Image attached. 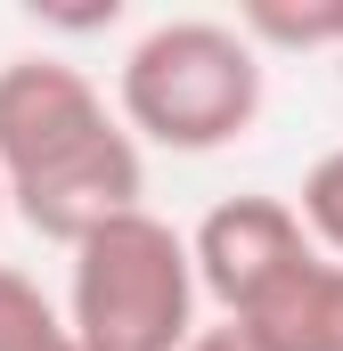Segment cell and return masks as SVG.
<instances>
[{
  "label": "cell",
  "mask_w": 343,
  "mask_h": 351,
  "mask_svg": "<svg viewBox=\"0 0 343 351\" xmlns=\"http://www.w3.org/2000/svg\"><path fill=\"white\" fill-rule=\"evenodd\" d=\"M180 351H254V343H246L237 327H196V335H188Z\"/></svg>",
  "instance_id": "cell-8"
},
{
  "label": "cell",
  "mask_w": 343,
  "mask_h": 351,
  "mask_svg": "<svg viewBox=\"0 0 343 351\" xmlns=\"http://www.w3.org/2000/svg\"><path fill=\"white\" fill-rule=\"evenodd\" d=\"M311 254H319V245H311V229L294 221V204H286V196H261V188L221 196V204L196 221V237H188L196 294H213L229 327L254 319V311L311 262Z\"/></svg>",
  "instance_id": "cell-4"
},
{
  "label": "cell",
  "mask_w": 343,
  "mask_h": 351,
  "mask_svg": "<svg viewBox=\"0 0 343 351\" xmlns=\"http://www.w3.org/2000/svg\"><path fill=\"white\" fill-rule=\"evenodd\" d=\"M0 196L33 237H49L66 254L90 229L139 213L147 156L106 114V98L82 66H66V58L0 66Z\"/></svg>",
  "instance_id": "cell-1"
},
{
  "label": "cell",
  "mask_w": 343,
  "mask_h": 351,
  "mask_svg": "<svg viewBox=\"0 0 343 351\" xmlns=\"http://www.w3.org/2000/svg\"><path fill=\"white\" fill-rule=\"evenodd\" d=\"M229 327V319H221ZM237 335L254 351H343V262L311 254L254 319H237Z\"/></svg>",
  "instance_id": "cell-5"
},
{
  "label": "cell",
  "mask_w": 343,
  "mask_h": 351,
  "mask_svg": "<svg viewBox=\"0 0 343 351\" xmlns=\"http://www.w3.org/2000/svg\"><path fill=\"white\" fill-rule=\"evenodd\" d=\"M0 213H8V196H0Z\"/></svg>",
  "instance_id": "cell-9"
},
{
  "label": "cell",
  "mask_w": 343,
  "mask_h": 351,
  "mask_svg": "<svg viewBox=\"0 0 343 351\" xmlns=\"http://www.w3.org/2000/svg\"><path fill=\"white\" fill-rule=\"evenodd\" d=\"M196 302L204 294L188 269V237L147 204L74 245L66 327L82 351H180L196 335Z\"/></svg>",
  "instance_id": "cell-3"
},
{
  "label": "cell",
  "mask_w": 343,
  "mask_h": 351,
  "mask_svg": "<svg viewBox=\"0 0 343 351\" xmlns=\"http://www.w3.org/2000/svg\"><path fill=\"white\" fill-rule=\"evenodd\" d=\"M0 351H82L74 327H66V311L8 262H0Z\"/></svg>",
  "instance_id": "cell-6"
},
{
  "label": "cell",
  "mask_w": 343,
  "mask_h": 351,
  "mask_svg": "<svg viewBox=\"0 0 343 351\" xmlns=\"http://www.w3.org/2000/svg\"><path fill=\"white\" fill-rule=\"evenodd\" d=\"M261 49L221 25V16H164L131 41L123 74H115V123L139 147L172 156H213L229 139H246L261 114Z\"/></svg>",
  "instance_id": "cell-2"
},
{
  "label": "cell",
  "mask_w": 343,
  "mask_h": 351,
  "mask_svg": "<svg viewBox=\"0 0 343 351\" xmlns=\"http://www.w3.org/2000/svg\"><path fill=\"white\" fill-rule=\"evenodd\" d=\"M294 204V221L311 229V245L327 254V262H343V147H327L311 172H303V196H286Z\"/></svg>",
  "instance_id": "cell-7"
}]
</instances>
